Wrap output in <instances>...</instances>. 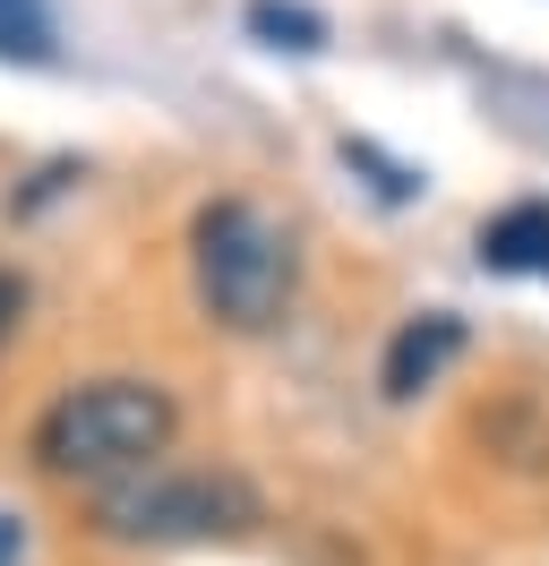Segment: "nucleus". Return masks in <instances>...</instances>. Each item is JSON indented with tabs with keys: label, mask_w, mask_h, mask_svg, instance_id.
<instances>
[{
	"label": "nucleus",
	"mask_w": 549,
	"mask_h": 566,
	"mask_svg": "<svg viewBox=\"0 0 549 566\" xmlns=\"http://www.w3.org/2000/svg\"><path fill=\"white\" fill-rule=\"evenodd\" d=\"M172 447V395L146 378H95L69 387L43 421H34V455L61 481H130Z\"/></svg>",
	"instance_id": "nucleus-1"
},
{
	"label": "nucleus",
	"mask_w": 549,
	"mask_h": 566,
	"mask_svg": "<svg viewBox=\"0 0 549 566\" xmlns=\"http://www.w3.org/2000/svg\"><path fill=\"white\" fill-rule=\"evenodd\" d=\"M189 266H198V301L232 335H267L283 318V301H292V232L249 198H224V207L198 214Z\"/></svg>",
	"instance_id": "nucleus-2"
},
{
	"label": "nucleus",
	"mask_w": 549,
	"mask_h": 566,
	"mask_svg": "<svg viewBox=\"0 0 549 566\" xmlns=\"http://www.w3.org/2000/svg\"><path fill=\"white\" fill-rule=\"evenodd\" d=\"M258 524V497L232 472H146L103 497V532L121 541H224Z\"/></svg>",
	"instance_id": "nucleus-3"
},
{
	"label": "nucleus",
	"mask_w": 549,
	"mask_h": 566,
	"mask_svg": "<svg viewBox=\"0 0 549 566\" xmlns=\"http://www.w3.org/2000/svg\"><path fill=\"white\" fill-rule=\"evenodd\" d=\"M455 353H464V318H455V310H421V318L386 344V395H395V403H412L421 387H438V369H446Z\"/></svg>",
	"instance_id": "nucleus-4"
},
{
	"label": "nucleus",
	"mask_w": 549,
	"mask_h": 566,
	"mask_svg": "<svg viewBox=\"0 0 549 566\" xmlns=\"http://www.w3.org/2000/svg\"><path fill=\"white\" fill-rule=\"evenodd\" d=\"M480 266H498V275L549 266V207H507L498 223H480Z\"/></svg>",
	"instance_id": "nucleus-5"
},
{
	"label": "nucleus",
	"mask_w": 549,
	"mask_h": 566,
	"mask_svg": "<svg viewBox=\"0 0 549 566\" xmlns=\"http://www.w3.org/2000/svg\"><path fill=\"white\" fill-rule=\"evenodd\" d=\"M249 35L274 43V52H318V43H327V18L301 9V0H249Z\"/></svg>",
	"instance_id": "nucleus-6"
},
{
	"label": "nucleus",
	"mask_w": 549,
	"mask_h": 566,
	"mask_svg": "<svg viewBox=\"0 0 549 566\" xmlns=\"http://www.w3.org/2000/svg\"><path fill=\"white\" fill-rule=\"evenodd\" d=\"M0 61H52V0H0Z\"/></svg>",
	"instance_id": "nucleus-7"
},
{
	"label": "nucleus",
	"mask_w": 549,
	"mask_h": 566,
	"mask_svg": "<svg viewBox=\"0 0 549 566\" xmlns=\"http://www.w3.org/2000/svg\"><path fill=\"white\" fill-rule=\"evenodd\" d=\"M18 310H27V283H18V275H0V344L18 335Z\"/></svg>",
	"instance_id": "nucleus-8"
},
{
	"label": "nucleus",
	"mask_w": 549,
	"mask_h": 566,
	"mask_svg": "<svg viewBox=\"0 0 549 566\" xmlns=\"http://www.w3.org/2000/svg\"><path fill=\"white\" fill-rule=\"evenodd\" d=\"M27 558V524H18V515H0V566H18Z\"/></svg>",
	"instance_id": "nucleus-9"
}]
</instances>
